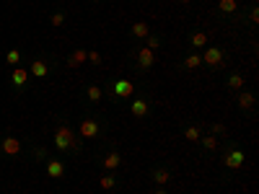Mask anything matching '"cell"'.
<instances>
[{
	"instance_id": "6da1fadb",
	"label": "cell",
	"mask_w": 259,
	"mask_h": 194,
	"mask_svg": "<svg viewBox=\"0 0 259 194\" xmlns=\"http://www.w3.org/2000/svg\"><path fill=\"white\" fill-rule=\"evenodd\" d=\"M52 145L62 158H80L83 156V137L78 135L75 124L68 119V114H57L52 124Z\"/></svg>"
},
{
	"instance_id": "7a4b0ae2",
	"label": "cell",
	"mask_w": 259,
	"mask_h": 194,
	"mask_svg": "<svg viewBox=\"0 0 259 194\" xmlns=\"http://www.w3.org/2000/svg\"><path fill=\"white\" fill-rule=\"evenodd\" d=\"M145 88V83L138 78V80H127V78H109L104 83V99H109L112 104L122 106L133 99L138 91Z\"/></svg>"
},
{
	"instance_id": "3957f363",
	"label": "cell",
	"mask_w": 259,
	"mask_h": 194,
	"mask_svg": "<svg viewBox=\"0 0 259 194\" xmlns=\"http://www.w3.org/2000/svg\"><path fill=\"white\" fill-rule=\"evenodd\" d=\"M78 135L83 140H104L106 132H109V119L101 112H85L80 119H78Z\"/></svg>"
},
{
	"instance_id": "277c9868",
	"label": "cell",
	"mask_w": 259,
	"mask_h": 194,
	"mask_svg": "<svg viewBox=\"0 0 259 194\" xmlns=\"http://www.w3.org/2000/svg\"><path fill=\"white\" fill-rule=\"evenodd\" d=\"M127 57H130V70H133L138 78L150 75V70L156 68V52H150L143 44H133L130 52H127Z\"/></svg>"
},
{
	"instance_id": "5b68a950",
	"label": "cell",
	"mask_w": 259,
	"mask_h": 194,
	"mask_svg": "<svg viewBox=\"0 0 259 194\" xmlns=\"http://www.w3.org/2000/svg\"><path fill=\"white\" fill-rule=\"evenodd\" d=\"M228 65H231V52L223 44H207L202 50V68H207V73L218 75L228 70Z\"/></svg>"
},
{
	"instance_id": "8992f818",
	"label": "cell",
	"mask_w": 259,
	"mask_h": 194,
	"mask_svg": "<svg viewBox=\"0 0 259 194\" xmlns=\"http://www.w3.org/2000/svg\"><path fill=\"white\" fill-rule=\"evenodd\" d=\"M156 109H158V104L148 91H138L133 99L127 101V112H130V117H135V119H150L156 114Z\"/></svg>"
},
{
	"instance_id": "52a82bcc",
	"label": "cell",
	"mask_w": 259,
	"mask_h": 194,
	"mask_svg": "<svg viewBox=\"0 0 259 194\" xmlns=\"http://www.w3.org/2000/svg\"><path fill=\"white\" fill-rule=\"evenodd\" d=\"M29 75H31V80L36 78V80H47V78H52V73L57 70V57L55 55H36V57H31V62H29Z\"/></svg>"
},
{
	"instance_id": "ba28073f",
	"label": "cell",
	"mask_w": 259,
	"mask_h": 194,
	"mask_svg": "<svg viewBox=\"0 0 259 194\" xmlns=\"http://www.w3.org/2000/svg\"><path fill=\"white\" fill-rule=\"evenodd\" d=\"M246 161V153H244V148L236 142V140H228L223 145V156H221V166L228 168V171H239Z\"/></svg>"
},
{
	"instance_id": "9c48e42d",
	"label": "cell",
	"mask_w": 259,
	"mask_h": 194,
	"mask_svg": "<svg viewBox=\"0 0 259 194\" xmlns=\"http://www.w3.org/2000/svg\"><path fill=\"white\" fill-rule=\"evenodd\" d=\"M8 85H11V91H13L16 96H26V93L31 91V75H29V70L24 68V65H18V68L11 70Z\"/></svg>"
},
{
	"instance_id": "30bf717a",
	"label": "cell",
	"mask_w": 259,
	"mask_h": 194,
	"mask_svg": "<svg viewBox=\"0 0 259 194\" xmlns=\"http://www.w3.org/2000/svg\"><path fill=\"white\" fill-rule=\"evenodd\" d=\"M231 21H233V24H241V26L246 24L254 31L259 26V3H256V0H249L246 6H241L239 11H236V16Z\"/></svg>"
},
{
	"instance_id": "8fae6325",
	"label": "cell",
	"mask_w": 259,
	"mask_h": 194,
	"mask_svg": "<svg viewBox=\"0 0 259 194\" xmlns=\"http://www.w3.org/2000/svg\"><path fill=\"white\" fill-rule=\"evenodd\" d=\"M236 106H239V112L244 117H254L256 114V91L241 88L239 93H236Z\"/></svg>"
},
{
	"instance_id": "7c38bea8",
	"label": "cell",
	"mask_w": 259,
	"mask_h": 194,
	"mask_svg": "<svg viewBox=\"0 0 259 194\" xmlns=\"http://www.w3.org/2000/svg\"><path fill=\"white\" fill-rule=\"evenodd\" d=\"M96 166L101 171H114V174H119V168H122V153L117 148H109L106 153L96 156Z\"/></svg>"
},
{
	"instance_id": "4fadbf2b",
	"label": "cell",
	"mask_w": 259,
	"mask_h": 194,
	"mask_svg": "<svg viewBox=\"0 0 259 194\" xmlns=\"http://www.w3.org/2000/svg\"><path fill=\"white\" fill-rule=\"evenodd\" d=\"M80 101L85 104V106H99L101 101H104V85H99L96 80H89L80 88Z\"/></svg>"
},
{
	"instance_id": "5bb4252c",
	"label": "cell",
	"mask_w": 259,
	"mask_h": 194,
	"mask_svg": "<svg viewBox=\"0 0 259 194\" xmlns=\"http://www.w3.org/2000/svg\"><path fill=\"white\" fill-rule=\"evenodd\" d=\"M200 68H202V52L200 50H189L177 62V70L179 73H194V70H200Z\"/></svg>"
},
{
	"instance_id": "9a60e30c",
	"label": "cell",
	"mask_w": 259,
	"mask_h": 194,
	"mask_svg": "<svg viewBox=\"0 0 259 194\" xmlns=\"http://www.w3.org/2000/svg\"><path fill=\"white\" fill-rule=\"evenodd\" d=\"M45 174H47V179H52V181H62L65 176H68V166H65L62 158L50 156V158L45 161Z\"/></svg>"
},
{
	"instance_id": "2e32d148",
	"label": "cell",
	"mask_w": 259,
	"mask_h": 194,
	"mask_svg": "<svg viewBox=\"0 0 259 194\" xmlns=\"http://www.w3.org/2000/svg\"><path fill=\"white\" fill-rule=\"evenodd\" d=\"M148 176H150V181H153L156 186H166L171 179H174L171 168L163 166V163H153V166H150V168H148Z\"/></svg>"
},
{
	"instance_id": "e0dca14e",
	"label": "cell",
	"mask_w": 259,
	"mask_h": 194,
	"mask_svg": "<svg viewBox=\"0 0 259 194\" xmlns=\"http://www.w3.org/2000/svg\"><path fill=\"white\" fill-rule=\"evenodd\" d=\"M150 31H153V29H150L148 21H135V24H130L127 36H130V41H133V44H143L145 36H148Z\"/></svg>"
},
{
	"instance_id": "ac0fdd59",
	"label": "cell",
	"mask_w": 259,
	"mask_h": 194,
	"mask_svg": "<svg viewBox=\"0 0 259 194\" xmlns=\"http://www.w3.org/2000/svg\"><path fill=\"white\" fill-rule=\"evenodd\" d=\"M21 150H24V145H21V140L16 135H3L0 137V153L3 156L16 158V156H21Z\"/></svg>"
},
{
	"instance_id": "d6986e66",
	"label": "cell",
	"mask_w": 259,
	"mask_h": 194,
	"mask_svg": "<svg viewBox=\"0 0 259 194\" xmlns=\"http://www.w3.org/2000/svg\"><path fill=\"white\" fill-rule=\"evenodd\" d=\"M202 135H205V124H202V122H187V124H182V137H184L187 142L197 145Z\"/></svg>"
},
{
	"instance_id": "ffe728a7",
	"label": "cell",
	"mask_w": 259,
	"mask_h": 194,
	"mask_svg": "<svg viewBox=\"0 0 259 194\" xmlns=\"http://www.w3.org/2000/svg\"><path fill=\"white\" fill-rule=\"evenodd\" d=\"M239 8H241L239 0H218V6H215V16L223 18V21H231Z\"/></svg>"
},
{
	"instance_id": "44dd1931",
	"label": "cell",
	"mask_w": 259,
	"mask_h": 194,
	"mask_svg": "<svg viewBox=\"0 0 259 194\" xmlns=\"http://www.w3.org/2000/svg\"><path fill=\"white\" fill-rule=\"evenodd\" d=\"M226 88H228L231 93H239L241 88H246L244 73H241V70H228V73H226Z\"/></svg>"
},
{
	"instance_id": "7402d4cb",
	"label": "cell",
	"mask_w": 259,
	"mask_h": 194,
	"mask_svg": "<svg viewBox=\"0 0 259 194\" xmlns=\"http://www.w3.org/2000/svg\"><path fill=\"white\" fill-rule=\"evenodd\" d=\"M187 41H189V50H205L207 44H210V36L202 31V29H192L189 34H187Z\"/></svg>"
},
{
	"instance_id": "603a6c76",
	"label": "cell",
	"mask_w": 259,
	"mask_h": 194,
	"mask_svg": "<svg viewBox=\"0 0 259 194\" xmlns=\"http://www.w3.org/2000/svg\"><path fill=\"white\" fill-rule=\"evenodd\" d=\"M197 148L202 150L205 156H215V153H218V148H221V140L215 137V135H210V132H207V135H202V137H200Z\"/></svg>"
},
{
	"instance_id": "cb8c5ba5",
	"label": "cell",
	"mask_w": 259,
	"mask_h": 194,
	"mask_svg": "<svg viewBox=\"0 0 259 194\" xmlns=\"http://www.w3.org/2000/svg\"><path fill=\"white\" fill-rule=\"evenodd\" d=\"M119 174H114V171H104V174L99 176V186L104 189V191H117L119 189Z\"/></svg>"
},
{
	"instance_id": "d4e9b609",
	"label": "cell",
	"mask_w": 259,
	"mask_h": 194,
	"mask_svg": "<svg viewBox=\"0 0 259 194\" xmlns=\"http://www.w3.org/2000/svg\"><path fill=\"white\" fill-rule=\"evenodd\" d=\"M143 47H148L150 52H158L161 47H166V34L163 31H150L143 41Z\"/></svg>"
},
{
	"instance_id": "484cf974",
	"label": "cell",
	"mask_w": 259,
	"mask_h": 194,
	"mask_svg": "<svg viewBox=\"0 0 259 194\" xmlns=\"http://www.w3.org/2000/svg\"><path fill=\"white\" fill-rule=\"evenodd\" d=\"M85 60H89V50H83V47H78V50H73L68 57H65V65L68 68H80V65H85Z\"/></svg>"
},
{
	"instance_id": "4316f807",
	"label": "cell",
	"mask_w": 259,
	"mask_h": 194,
	"mask_svg": "<svg viewBox=\"0 0 259 194\" xmlns=\"http://www.w3.org/2000/svg\"><path fill=\"white\" fill-rule=\"evenodd\" d=\"M65 21H68V13H65V8H55V11L50 13V26H52V29H62Z\"/></svg>"
},
{
	"instance_id": "83f0119b",
	"label": "cell",
	"mask_w": 259,
	"mask_h": 194,
	"mask_svg": "<svg viewBox=\"0 0 259 194\" xmlns=\"http://www.w3.org/2000/svg\"><path fill=\"white\" fill-rule=\"evenodd\" d=\"M29 156H31V161H36V163H45V161L50 158V153H47V148H45V145H34Z\"/></svg>"
},
{
	"instance_id": "f1b7e54d",
	"label": "cell",
	"mask_w": 259,
	"mask_h": 194,
	"mask_svg": "<svg viewBox=\"0 0 259 194\" xmlns=\"http://www.w3.org/2000/svg\"><path fill=\"white\" fill-rule=\"evenodd\" d=\"M21 60H24V55H21L18 50H8V52H6V65H8L11 70H13V68H18Z\"/></svg>"
},
{
	"instance_id": "f546056e",
	"label": "cell",
	"mask_w": 259,
	"mask_h": 194,
	"mask_svg": "<svg viewBox=\"0 0 259 194\" xmlns=\"http://www.w3.org/2000/svg\"><path fill=\"white\" fill-rule=\"evenodd\" d=\"M207 129H210V135H215L218 140L228 135V127H226V124H221V122H212V124H207Z\"/></svg>"
},
{
	"instance_id": "4dcf8cb0",
	"label": "cell",
	"mask_w": 259,
	"mask_h": 194,
	"mask_svg": "<svg viewBox=\"0 0 259 194\" xmlns=\"http://www.w3.org/2000/svg\"><path fill=\"white\" fill-rule=\"evenodd\" d=\"M85 62H91V68H101V65H104V57H101L99 50H89V60H85Z\"/></svg>"
},
{
	"instance_id": "1f68e13d",
	"label": "cell",
	"mask_w": 259,
	"mask_h": 194,
	"mask_svg": "<svg viewBox=\"0 0 259 194\" xmlns=\"http://www.w3.org/2000/svg\"><path fill=\"white\" fill-rule=\"evenodd\" d=\"M177 6H182V8H187V6H192V0H174Z\"/></svg>"
},
{
	"instance_id": "d6a6232c",
	"label": "cell",
	"mask_w": 259,
	"mask_h": 194,
	"mask_svg": "<svg viewBox=\"0 0 259 194\" xmlns=\"http://www.w3.org/2000/svg\"><path fill=\"white\" fill-rule=\"evenodd\" d=\"M153 194H168V191H166L163 186H156V191H153Z\"/></svg>"
},
{
	"instance_id": "836d02e7",
	"label": "cell",
	"mask_w": 259,
	"mask_h": 194,
	"mask_svg": "<svg viewBox=\"0 0 259 194\" xmlns=\"http://www.w3.org/2000/svg\"><path fill=\"white\" fill-rule=\"evenodd\" d=\"M89 3H104V0H89Z\"/></svg>"
}]
</instances>
